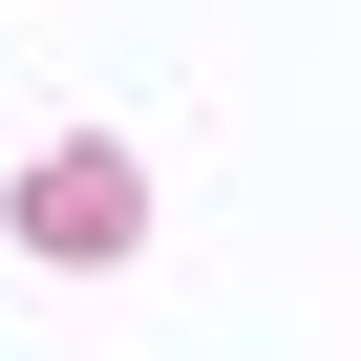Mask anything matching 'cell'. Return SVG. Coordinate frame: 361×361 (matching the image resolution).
<instances>
[{
  "mask_svg": "<svg viewBox=\"0 0 361 361\" xmlns=\"http://www.w3.org/2000/svg\"><path fill=\"white\" fill-rule=\"evenodd\" d=\"M128 234H149V170L128 149H43L22 170V255H128Z\"/></svg>",
  "mask_w": 361,
  "mask_h": 361,
  "instance_id": "1",
  "label": "cell"
}]
</instances>
